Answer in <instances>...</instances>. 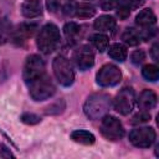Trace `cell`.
Returning a JSON list of instances; mask_svg holds the SVG:
<instances>
[{
    "label": "cell",
    "mask_w": 159,
    "mask_h": 159,
    "mask_svg": "<svg viewBox=\"0 0 159 159\" xmlns=\"http://www.w3.org/2000/svg\"><path fill=\"white\" fill-rule=\"evenodd\" d=\"M155 140V132L150 127H139L129 133V142L139 148H149Z\"/></svg>",
    "instance_id": "9"
},
{
    "label": "cell",
    "mask_w": 159,
    "mask_h": 159,
    "mask_svg": "<svg viewBox=\"0 0 159 159\" xmlns=\"http://www.w3.org/2000/svg\"><path fill=\"white\" fill-rule=\"evenodd\" d=\"M101 133L111 140H118L124 135V129L118 118L113 116H104L101 123Z\"/></svg>",
    "instance_id": "8"
},
{
    "label": "cell",
    "mask_w": 159,
    "mask_h": 159,
    "mask_svg": "<svg viewBox=\"0 0 159 159\" xmlns=\"http://www.w3.org/2000/svg\"><path fill=\"white\" fill-rule=\"evenodd\" d=\"M108 55H109L113 60L119 61V62H123V61L127 58L128 52H127V48H125L124 45L116 42V43H112V45H111V47H109V50H108Z\"/></svg>",
    "instance_id": "17"
},
{
    "label": "cell",
    "mask_w": 159,
    "mask_h": 159,
    "mask_svg": "<svg viewBox=\"0 0 159 159\" xmlns=\"http://www.w3.org/2000/svg\"><path fill=\"white\" fill-rule=\"evenodd\" d=\"M9 29H10V26L7 25V22H6L5 20L0 22V41H1V42H4V41L6 40V37H7L9 32H10Z\"/></svg>",
    "instance_id": "27"
},
{
    "label": "cell",
    "mask_w": 159,
    "mask_h": 159,
    "mask_svg": "<svg viewBox=\"0 0 159 159\" xmlns=\"http://www.w3.org/2000/svg\"><path fill=\"white\" fill-rule=\"evenodd\" d=\"M135 22L142 27H150L157 22V16L150 9H144L137 15Z\"/></svg>",
    "instance_id": "13"
},
{
    "label": "cell",
    "mask_w": 159,
    "mask_h": 159,
    "mask_svg": "<svg viewBox=\"0 0 159 159\" xmlns=\"http://www.w3.org/2000/svg\"><path fill=\"white\" fill-rule=\"evenodd\" d=\"M111 107V98L106 93H94L89 96L83 106L86 116L91 119H98L103 117Z\"/></svg>",
    "instance_id": "2"
},
{
    "label": "cell",
    "mask_w": 159,
    "mask_h": 159,
    "mask_svg": "<svg viewBox=\"0 0 159 159\" xmlns=\"http://www.w3.org/2000/svg\"><path fill=\"white\" fill-rule=\"evenodd\" d=\"M157 106V94L150 89H144L138 97V107L142 111L149 112Z\"/></svg>",
    "instance_id": "11"
},
{
    "label": "cell",
    "mask_w": 159,
    "mask_h": 159,
    "mask_svg": "<svg viewBox=\"0 0 159 159\" xmlns=\"http://www.w3.org/2000/svg\"><path fill=\"white\" fill-rule=\"evenodd\" d=\"M73 10H75V14H76L78 17H84V19L92 17V16L96 14L94 6H92V5L87 4V2H81V4L76 5Z\"/></svg>",
    "instance_id": "18"
},
{
    "label": "cell",
    "mask_w": 159,
    "mask_h": 159,
    "mask_svg": "<svg viewBox=\"0 0 159 159\" xmlns=\"http://www.w3.org/2000/svg\"><path fill=\"white\" fill-rule=\"evenodd\" d=\"M63 32L68 39V41H75L81 32V27L76 22H67L63 27Z\"/></svg>",
    "instance_id": "21"
},
{
    "label": "cell",
    "mask_w": 159,
    "mask_h": 159,
    "mask_svg": "<svg viewBox=\"0 0 159 159\" xmlns=\"http://www.w3.org/2000/svg\"><path fill=\"white\" fill-rule=\"evenodd\" d=\"M46 67L43 60L37 55H30L26 58L25 66H24V80L26 83L31 82L32 80L42 76L46 73Z\"/></svg>",
    "instance_id": "7"
},
{
    "label": "cell",
    "mask_w": 159,
    "mask_h": 159,
    "mask_svg": "<svg viewBox=\"0 0 159 159\" xmlns=\"http://www.w3.org/2000/svg\"><path fill=\"white\" fill-rule=\"evenodd\" d=\"M26 2H40V0H26Z\"/></svg>",
    "instance_id": "33"
},
{
    "label": "cell",
    "mask_w": 159,
    "mask_h": 159,
    "mask_svg": "<svg viewBox=\"0 0 159 159\" xmlns=\"http://www.w3.org/2000/svg\"><path fill=\"white\" fill-rule=\"evenodd\" d=\"M71 139L75 140L76 143L80 144H84V145H91L94 143L96 138L94 135L88 132V130H83V129H78V130H73L71 133Z\"/></svg>",
    "instance_id": "14"
},
{
    "label": "cell",
    "mask_w": 159,
    "mask_h": 159,
    "mask_svg": "<svg viewBox=\"0 0 159 159\" xmlns=\"http://www.w3.org/2000/svg\"><path fill=\"white\" fill-rule=\"evenodd\" d=\"M119 1H120V0H102L101 6H102V9H104V10H111V9L117 7V5L119 4Z\"/></svg>",
    "instance_id": "28"
},
{
    "label": "cell",
    "mask_w": 159,
    "mask_h": 159,
    "mask_svg": "<svg viewBox=\"0 0 159 159\" xmlns=\"http://www.w3.org/2000/svg\"><path fill=\"white\" fill-rule=\"evenodd\" d=\"M27 87H29V92H30V96L32 97V99L35 101H43V99H47L50 98L55 91H56V87L55 84L52 83L51 78L43 73L42 76L32 80L31 82L26 83Z\"/></svg>",
    "instance_id": "3"
},
{
    "label": "cell",
    "mask_w": 159,
    "mask_h": 159,
    "mask_svg": "<svg viewBox=\"0 0 159 159\" xmlns=\"http://www.w3.org/2000/svg\"><path fill=\"white\" fill-rule=\"evenodd\" d=\"M60 41H61V35L58 27L53 24H46L45 26H42V29L37 35L36 45L41 52L51 53L57 48Z\"/></svg>",
    "instance_id": "1"
},
{
    "label": "cell",
    "mask_w": 159,
    "mask_h": 159,
    "mask_svg": "<svg viewBox=\"0 0 159 159\" xmlns=\"http://www.w3.org/2000/svg\"><path fill=\"white\" fill-rule=\"evenodd\" d=\"M47 6L51 11H56L58 9V1L57 0H48L47 1Z\"/></svg>",
    "instance_id": "31"
},
{
    "label": "cell",
    "mask_w": 159,
    "mask_h": 159,
    "mask_svg": "<svg viewBox=\"0 0 159 159\" xmlns=\"http://www.w3.org/2000/svg\"><path fill=\"white\" fill-rule=\"evenodd\" d=\"M130 60H132V62L135 63V65L142 63V62L145 60V53H144V51H142V50L134 51V52L132 53V56H130Z\"/></svg>",
    "instance_id": "26"
},
{
    "label": "cell",
    "mask_w": 159,
    "mask_h": 159,
    "mask_svg": "<svg viewBox=\"0 0 159 159\" xmlns=\"http://www.w3.org/2000/svg\"><path fill=\"white\" fill-rule=\"evenodd\" d=\"M0 148H1V150H0V155H1L2 158H10V157L14 158V154H12L10 150H7V148H6L4 144H1Z\"/></svg>",
    "instance_id": "29"
},
{
    "label": "cell",
    "mask_w": 159,
    "mask_h": 159,
    "mask_svg": "<svg viewBox=\"0 0 159 159\" xmlns=\"http://www.w3.org/2000/svg\"><path fill=\"white\" fill-rule=\"evenodd\" d=\"M158 43H154L153 45V47H152V57L155 60V61H158L159 60V55H158Z\"/></svg>",
    "instance_id": "32"
},
{
    "label": "cell",
    "mask_w": 159,
    "mask_h": 159,
    "mask_svg": "<svg viewBox=\"0 0 159 159\" xmlns=\"http://www.w3.org/2000/svg\"><path fill=\"white\" fill-rule=\"evenodd\" d=\"M52 68H53V73L60 84L68 87L73 83L75 71H73L72 63L70 62L68 58H66L63 56H57L52 62Z\"/></svg>",
    "instance_id": "4"
},
{
    "label": "cell",
    "mask_w": 159,
    "mask_h": 159,
    "mask_svg": "<svg viewBox=\"0 0 159 159\" xmlns=\"http://www.w3.org/2000/svg\"><path fill=\"white\" fill-rule=\"evenodd\" d=\"M36 30V26L35 25H31V24H21L17 30L15 31L14 34V41L17 42V43H21L24 41H26L29 37H31L34 35Z\"/></svg>",
    "instance_id": "12"
},
{
    "label": "cell",
    "mask_w": 159,
    "mask_h": 159,
    "mask_svg": "<svg viewBox=\"0 0 159 159\" xmlns=\"http://www.w3.org/2000/svg\"><path fill=\"white\" fill-rule=\"evenodd\" d=\"M96 80H97V83L102 87H112L120 82L122 72L117 66L112 63H107L99 68V71L97 72Z\"/></svg>",
    "instance_id": "6"
},
{
    "label": "cell",
    "mask_w": 159,
    "mask_h": 159,
    "mask_svg": "<svg viewBox=\"0 0 159 159\" xmlns=\"http://www.w3.org/2000/svg\"><path fill=\"white\" fill-rule=\"evenodd\" d=\"M134 103H135V94L133 88L130 87H124L123 89H120L117 93L116 98L113 99L114 109L123 116H127L132 112Z\"/></svg>",
    "instance_id": "5"
},
{
    "label": "cell",
    "mask_w": 159,
    "mask_h": 159,
    "mask_svg": "<svg viewBox=\"0 0 159 159\" xmlns=\"http://www.w3.org/2000/svg\"><path fill=\"white\" fill-rule=\"evenodd\" d=\"M73 60L76 62V66L81 70V71H86L88 68H91L94 63V53L92 51V48L87 45L81 46L73 55Z\"/></svg>",
    "instance_id": "10"
},
{
    "label": "cell",
    "mask_w": 159,
    "mask_h": 159,
    "mask_svg": "<svg viewBox=\"0 0 159 159\" xmlns=\"http://www.w3.org/2000/svg\"><path fill=\"white\" fill-rule=\"evenodd\" d=\"M150 119V114L149 112L147 111H140L139 113H137L133 119H132V124H142V123H145Z\"/></svg>",
    "instance_id": "24"
},
{
    "label": "cell",
    "mask_w": 159,
    "mask_h": 159,
    "mask_svg": "<svg viewBox=\"0 0 159 159\" xmlns=\"http://www.w3.org/2000/svg\"><path fill=\"white\" fill-rule=\"evenodd\" d=\"M93 26L96 30L99 31H109L116 26V20L109 15H102L97 20H94Z\"/></svg>",
    "instance_id": "15"
},
{
    "label": "cell",
    "mask_w": 159,
    "mask_h": 159,
    "mask_svg": "<svg viewBox=\"0 0 159 159\" xmlns=\"http://www.w3.org/2000/svg\"><path fill=\"white\" fill-rule=\"evenodd\" d=\"M142 75L147 81H157L159 78V68L155 65H145L142 68Z\"/></svg>",
    "instance_id": "22"
},
{
    "label": "cell",
    "mask_w": 159,
    "mask_h": 159,
    "mask_svg": "<svg viewBox=\"0 0 159 159\" xmlns=\"http://www.w3.org/2000/svg\"><path fill=\"white\" fill-rule=\"evenodd\" d=\"M127 2L129 4L130 9H137V7H139V6L143 5L144 0H127Z\"/></svg>",
    "instance_id": "30"
},
{
    "label": "cell",
    "mask_w": 159,
    "mask_h": 159,
    "mask_svg": "<svg viewBox=\"0 0 159 159\" xmlns=\"http://www.w3.org/2000/svg\"><path fill=\"white\" fill-rule=\"evenodd\" d=\"M21 11H22V15L25 17H35V16H39L41 14V5L40 2H25L22 6H21Z\"/></svg>",
    "instance_id": "19"
},
{
    "label": "cell",
    "mask_w": 159,
    "mask_h": 159,
    "mask_svg": "<svg viewBox=\"0 0 159 159\" xmlns=\"http://www.w3.org/2000/svg\"><path fill=\"white\" fill-rule=\"evenodd\" d=\"M21 120L26 124L32 125V124H37L39 122H41V118L35 113H24L21 116Z\"/></svg>",
    "instance_id": "25"
},
{
    "label": "cell",
    "mask_w": 159,
    "mask_h": 159,
    "mask_svg": "<svg viewBox=\"0 0 159 159\" xmlns=\"http://www.w3.org/2000/svg\"><path fill=\"white\" fill-rule=\"evenodd\" d=\"M130 14V6L127 2V0H120L119 4L117 5V15L119 16V19L124 20L129 16Z\"/></svg>",
    "instance_id": "23"
},
{
    "label": "cell",
    "mask_w": 159,
    "mask_h": 159,
    "mask_svg": "<svg viewBox=\"0 0 159 159\" xmlns=\"http://www.w3.org/2000/svg\"><path fill=\"white\" fill-rule=\"evenodd\" d=\"M122 40H123L127 45H129V46H137V45H139V42H140L143 39H142L140 31H138V30L130 27V29H125V31H124L123 35H122Z\"/></svg>",
    "instance_id": "16"
},
{
    "label": "cell",
    "mask_w": 159,
    "mask_h": 159,
    "mask_svg": "<svg viewBox=\"0 0 159 159\" xmlns=\"http://www.w3.org/2000/svg\"><path fill=\"white\" fill-rule=\"evenodd\" d=\"M91 42L93 43V46L99 51V52H103L104 50H107L108 47V43H109V39L103 35V34H94L92 35L91 37Z\"/></svg>",
    "instance_id": "20"
}]
</instances>
